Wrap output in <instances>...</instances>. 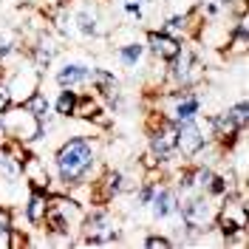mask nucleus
Segmentation results:
<instances>
[{"mask_svg": "<svg viewBox=\"0 0 249 249\" xmlns=\"http://www.w3.org/2000/svg\"><path fill=\"white\" fill-rule=\"evenodd\" d=\"M0 119H3V130H6L9 139L20 142L26 147L34 144V142H40V119L26 105H9L0 113Z\"/></svg>", "mask_w": 249, "mask_h": 249, "instance_id": "obj_8", "label": "nucleus"}, {"mask_svg": "<svg viewBox=\"0 0 249 249\" xmlns=\"http://www.w3.org/2000/svg\"><path fill=\"white\" fill-rule=\"evenodd\" d=\"M96 176H99V142L93 136H71L51 156V178L65 193H71L74 187L91 184Z\"/></svg>", "mask_w": 249, "mask_h": 249, "instance_id": "obj_1", "label": "nucleus"}, {"mask_svg": "<svg viewBox=\"0 0 249 249\" xmlns=\"http://www.w3.org/2000/svg\"><path fill=\"white\" fill-rule=\"evenodd\" d=\"M85 218V204L77 201L71 193H48V207H46V218L43 227L48 232V244H77L74 235H79Z\"/></svg>", "mask_w": 249, "mask_h": 249, "instance_id": "obj_2", "label": "nucleus"}, {"mask_svg": "<svg viewBox=\"0 0 249 249\" xmlns=\"http://www.w3.org/2000/svg\"><path fill=\"white\" fill-rule=\"evenodd\" d=\"M88 79H91V65L88 62H79V60H65L54 71V82H57V88H85L88 85Z\"/></svg>", "mask_w": 249, "mask_h": 249, "instance_id": "obj_14", "label": "nucleus"}, {"mask_svg": "<svg viewBox=\"0 0 249 249\" xmlns=\"http://www.w3.org/2000/svg\"><path fill=\"white\" fill-rule=\"evenodd\" d=\"M48 193L51 190H40V187H29V196L23 204V218L31 230H40L43 227V218H46V207H48Z\"/></svg>", "mask_w": 249, "mask_h": 249, "instance_id": "obj_16", "label": "nucleus"}, {"mask_svg": "<svg viewBox=\"0 0 249 249\" xmlns=\"http://www.w3.org/2000/svg\"><path fill=\"white\" fill-rule=\"evenodd\" d=\"M116 60H119L122 68L136 71V68L144 65V60H147V48H144V43H139V40L122 43V46H116Z\"/></svg>", "mask_w": 249, "mask_h": 249, "instance_id": "obj_18", "label": "nucleus"}, {"mask_svg": "<svg viewBox=\"0 0 249 249\" xmlns=\"http://www.w3.org/2000/svg\"><path fill=\"white\" fill-rule=\"evenodd\" d=\"M77 99H79V93L74 91V88H60V93H57L54 102H51V110H54L60 119H74Z\"/></svg>", "mask_w": 249, "mask_h": 249, "instance_id": "obj_20", "label": "nucleus"}, {"mask_svg": "<svg viewBox=\"0 0 249 249\" xmlns=\"http://www.w3.org/2000/svg\"><path fill=\"white\" fill-rule=\"evenodd\" d=\"M79 235L82 238L77 244L82 247H105L122 238V227H119V218L108 210V204H91V210H85Z\"/></svg>", "mask_w": 249, "mask_h": 249, "instance_id": "obj_3", "label": "nucleus"}, {"mask_svg": "<svg viewBox=\"0 0 249 249\" xmlns=\"http://www.w3.org/2000/svg\"><path fill=\"white\" fill-rule=\"evenodd\" d=\"M215 232H221L224 238H230L238 230H249V207H247V193L241 190H230L227 196L218 198L215 207Z\"/></svg>", "mask_w": 249, "mask_h": 249, "instance_id": "obj_4", "label": "nucleus"}, {"mask_svg": "<svg viewBox=\"0 0 249 249\" xmlns=\"http://www.w3.org/2000/svg\"><path fill=\"white\" fill-rule=\"evenodd\" d=\"M144 3H147V0H124L122 9H124V15L142 20V17H144Z\"/></svg>", "mask_w": 249, "mask_h": 249, "instance_id": "obj_25", "label": "nucleus"}, {"mask_svg": "<svg viewBox=\"0 0 249 249\" xmlns=\"http://www.w3.org/2000/svg\"><path fill=\"white\" fill-rule=\"evenodd\" d=\"M150 130H147V153L161 164H170L176 159H181L176 150V119L167 113H150Z\"/></svg>", "mask_w": 249, "mask_h": 249, "instance_id": "obj_6", "label": "nucleus"}, {"mask_svg": "<svg viewBox=\"0 0 249 249\" xmlns=\"http://www.w3.org/2000/svg\"><path fill=\"white\" fill-rule=\"evenodd\" d=\"M0 3H3V0H0Z\"/></svg>", "mask_w": 249, "mask_h": 249, "instance_id": "obj_27", "label": "nucleus"}, {"mask_svg": "<svg viewBox=\"0 0 249 249\" xmlns=\"http://www.w3.org/2000/svg\"><path fill=\"white\" fill-rule=\"evenodd\" d=\"M9 105H12V93H9V85L0 79V113L9 108Z\"/></svg>", "mask_w": 249, "mask_h": 249, "instance_id": "obj_26", "label": "nucleus"}, {"mask_svg": "<svg viewBox=\"0 0 249 249\" xmlns=\"http://www.w3.org/2000/svg\"><path fill=\"white\" fill-rule=\"evenodd\" d=\"M210 133L201 124V119H184V122H176V150L181 159H198V156L210 147Z\"/></svg>", "mask_w": 249, "mask_h": 249, "instance_id": "obj_9", "label": "nucleus"}, {"mask_svg": "<svg viewBox=\"0 0 249 249\" xmlns=\"http://www.w3.org/2000/svg\"><path fill=\"white\" fill-rule=\"evenodd\" d=\"M23 178L29 187H40V190H51V170L46 161H40L37 156H26L23 161Z\"/></svg>", "mask_w": 249, "mask_h": 249, "instance_id": "obj_17", "label": "nucleus"}, {"mask_svg": "<svg viewBox=\"0 0 249 249\" xmlns=\"http://www.w3.org/2000/svg\"><path fill=\"white\" fill-rule=\"evenodd\" d=\"M178 201H181V193L170 184H159L150 198V213H153L156 221H167V218H176V210H178Z\"/></svg>", "mask_w": 249, "mask_h": 249, "instance_id": "obj_15", "label": "nucleus"}, {"mask_svg": "<svg viewBox=\"0 0 249 249\" xmlns=\"http://www.w3.org/2000/svg\"><path fill=\"white\" fill-rule=\"evenodd\" d=\"M144 247L147 249H170V247H176V241L167 238V235H147L144 238Z\"/></svg>", "mask_w": 249, "mask_h": 249, "instance_id": "obj_24", "label": "nucleus"}, {"mask_svg": "<svg viewBox=\"0 0 249 249\" xmlns=\"http://www.w3.org/2000/svg\"><path fill=\"white\" fill-rule=\"evenodd\" d=\"M144 48H147V57H153L159 62H170L178 54L181 40L167 34V31H161V29H150L144 34Z\"/></svg>", "mask_w": 249, "mask_h": 249, "instance_id": "obj_13", "label": "nucleus"}, {"mask_svg": "<svg viewBox=\"0 0 249 249\" xmlns=\"http://www.w3.org/2000/svg\"><path fill=\"white\" fill-rule=\"evenodd\" d=\"M201 79H204V65L196 54V48L181 43L178 54L170 62H164V82L170 88H196Z\"/></svg>", "mask_w": 249, "mask_h": 249, "instance_id": "obj_5", "label": "nucleus"}, {"mask_svg": "<svg viewBox=\"0 0 249 249\" xmlns=\"http://www.w3.org/2000/svg\"><path fill=\"white\" fill-rule=\"evenodd\" d=\"M29 156V147L20 144L15 139H6L0 142V178L9 181V184H17L23 181V161Z\"/></svg>", "mask_w": 249, "mask_h": 249, "instance_id": "obj_11", "label": "nucleus"}, {"mask_svg": "<svg viewBox=\"0 0 249 249\" xmlns=\"http://www.w3.org/2000/svg\"><path fill=\"white\" fill-rule=\"evenodd\" d=\"M23 105H26V108H29L37 119H40V122H46L48 116L54 113V110H51V99H48V93H43V91H34L29 99L23 102Z\"/></svg>", "mask_w": 249, "mask_h": 249, "instance_id": "obj_21", "label": "nucleus"}, {"mask_svg": "<svg viewBox=\"0 0 249 249\" xmlns=\"http://www.w3.org/2000/svg\"><path fill=\"white\" fill-rule=\"evenodd\" d=\"M60 40L57 37H51L46 29L37 34V40L31 43V48H29V60H31V65L43 74V71H48L51 65H54V60L60 57Z\"/></svg>", "mask_w": 249, "mask_h": 249, "instance_id": "obj_12", "label": "nucleus"}, {"mask_svg": "<svg viewBox=\"0 0 249 249\" xmlns=\"http://www.w3.org/2000/svg\"><path fill=\"white\" fill-rule=\"evenodd\" d=\"M12 227H15L12 210H3V207H0V249L12 247Z\"/></svg>", "mask_w": 249, "mask_h": 249, "instance_id": "obj_22", "label": "nucleus"}, {"mask_svg": "<svg viewBox=\"0 0 249 249\" xmlns=\"http://www.w3.org/2000/svg\"><path fill=\"white\" fill-rule=\"evenodd\" d=\"M68 12H71V20H74L77 37H82V40H96V37L105 34V23H102V15H99L96 3L82 0V3L68 6Z\"/></svg>", "mask_w": 249, "mask_h": 249, "instance_id": "obj_10", "label": "nucleus"}, {"mask_svg": "<svg viewBox=\"0 0 249 249\" xmlns=\"http://www.w3.org/2000/svg\"><path fill=\"white\" fill-rule=\"evenodd\" d=\"M159 29L167 31V34H173V37H178V40H181V37H190L193 31L198 29V26H196V15H193V12H176V15L164 17Z\"/></svg>", "mask_w": 249, "mask_h": 249, "instance_id": "obj_19", "label": "nucleus"}, {"mask_svg": "<svg viewBox=\"0 0 249 249\" xmlns=\"http://www.w3.org/2000/svg\"><path fill=\"white\" fill-rule=\"evenodd\" d=\"M156 187H159V184H156V181H150V178H144L139 187H133V201H136V207H147V204H150Z\"/></svg>", "mask_w": 249, "mask_h": 249, "instance_id": "obj_23", "label": "nucleus"}, {"mask_svg": "<svg viewBox=\"0 0 249 249\" xmlns=\"http://www.w3.org/2000/svg\"><path fill=\"white\" fill-rule=\"evenodd\" d=\"M6 85H9V93H12V105H23L34 91H40L43 85V74L31 65L29 57H20V60L6 71V77H0Z\"/></svg>", "mask_w": 249, "mask_h": 249, "instance_id": "obj_7", "label": "nucleus"}]
</instances>
